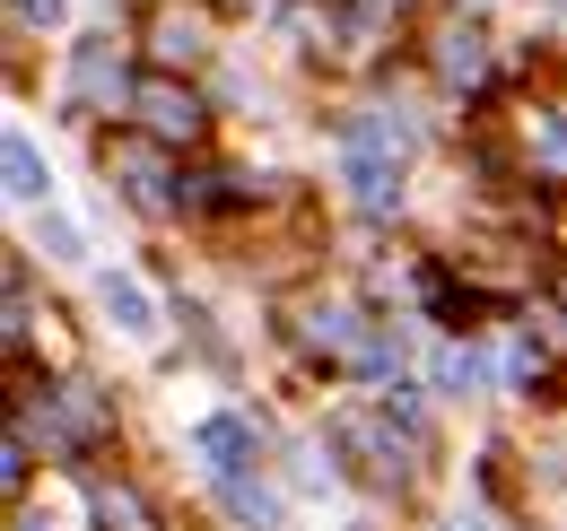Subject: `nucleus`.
<instances>
[{
    "mask_svg": "<svg viewBox=\"0 0 567 531\" xmlns=\"http://www.w3.org/2000/svg\"><path fill=\"white\" fill-rule=\"evenodd\" d=\"M341 175H350L358 209H402V132H384V123H358L341 139Z\"/></svg>",
    "mask_w": 567,
    "mask_h": 531,
    "instance_id": "obj_1",
    "label": "nucleus"
},
{
    "mask_svg": "<svg viewBox=\"0 0 567 531\" xmlns=\"http://www.w3.org/2000/svg\"><path fill=\"white\" fill-rule=\"evenodd\" d=\"M184 445H193V462L210 470V479H227V470H254V418H245V409H210V418H202Z\"/></svg>",
    "mask_w": 567,
    "mask_h": 531,
    "instance_id": "obj_2",
    "label": "nucleus"
},
{
    "mask_svg": "<svg viewBox=\"0 0 567 531\" xmlns=\"http://www.w3.org/2000/svg\"><path fill=\"white\" fill-rule=\"evenodd\" d=\"M96 305H105V323L123 340H157V296H148V279L141 270H96Z\"/></svg>",
    "mask_w": 567,
    "mask_h": 531,
    "instance_id": "obj_3",
    "label": "nucleus"
},
{
    "mask_svg": "<svg viewBox=\"0 0 567 531\" xmlns=\"http://www.w3.org/2000/svg\"><path fill=\"white\" fill-rule=\"evenodd\" d=\"M0 184H9V209H53V166L27 132H0Z\"/></svg>",
    "mask_w": 567,
    "mask_h": 531,
    "instance_id": "obj_4",
    "label": "nucleus"
},
{
    "mask_svg": "<svg viewBox=\"0 0 567 531\" xmlns=\"http://www.w3.org/2000/svg\"><path fill=\"white\" fill-rule=\"evenodd\" d=\"M132 114H141L157 139H193L202 132V96H184L175 79H141V87H132Z\"/></svg>",
    "mask_w": 567,
    "mask_h": 531,
    "instance_id": "obj_5",
    "label": "nucleus"
},
{
    "mask_svg": "<svg viewBox=\"0 0 567 531\" xmlns=\"http://www.w3.org/2000/svg\"><path fill=\"white\" fill-rule=\"evenodd\" d=\"M218 506H227L236 523H254V531H280V514H288V506L262 488V479H254V470H227V479H218Z\"/></svg>",
    "mask_w": 567,
    "mask_h": 531,
    "instance_id": "obj_6",
    "label": "nucleus"
},
{
    "mask_svg": "<svg viewBox=\"0 0 567 531\" xmlns=\"http://www.w3.org/2000/svg\"><path fill=\"white\" fill-rule=\"evenodd\" d=\"M436 70H445V87H481V79H489V53H481V35H472V27H454V35L436 44Z\"/></svg>",
    "mask_w": 567,
    "mask_h": 531,
    "instance_id": "obj_7",
    "label": "nucleus"
},
{
    "mask_svg": "<svg viewBox=\"0 0 567 531\" xmlns=\"http://www.w3.org/2000/svg\"><path fill=\"white\" fill-rule=\"evenodd\" d=\"M427 375H436V393H472V384H481V357H472L463 340H445V348L427 357Z\"/></svg>",
    "mask_w": 567,
    "mask_h": 531,
    "instance_id": "obj_8",
    "label": "nucleus"
},
{
    "mask_svg": "<svg viewBox=\"0 0 567 531\" xmlns=\"http://www.w3.org/2000/svg\"><path fill=\"white\" fill-rule=\"evenodd\" d=\"M79 96H123V62H114V44H87V53H79Z\"/></svg>",
    "mask_w": 567,
    "mask_h": 531,
    "instance_id": "obj_9",
    "label": "nucleus"
},
{
    "mask_svg": "<svg viewBox=\"0 0 567 531\" xmlns=\"http://www.w3.org/2000/svg\"><path fill=\"white\" fill-rule=\"evenodd\" d=\"M96 514H105V531H148V506L132 488H96Z\"/></svg>",
    "mask_w": 567,
    "mask_h": 531,
    "instance_id": "obj_10",
    "label": "nucleus"
},
{
    "mask_svg": "<svg viewBox=\"0 0 567 531\" xmlns=\"http://www.w3.org/2000/svg\"><path fill=\"white\" fill-rule=\"evenodd\" d=\"M350 357L367 366V375H402V340H384V332H367V340L350 348Z\"/></svg>",
    "mask_w": 567,
    "mask_h": 531,
    "instance_id": "obj_11",
    "label": "nucleus"
},
{
    "mask_svg": "<svg viewBox=\"0 0 567 531\" xmlns=\"http://www.w3.org/2000/svg\"><path fill=\"white\" fill-rule=\"evenodd\" d=\"M35 227H44V244H53L62 262H79V227H71V218H53V209H35Z\"/></svg>",
    "mask_w": 567,
    "mask_h": 531,
    "instance_id": "obj_12",
    "label": "nucleus"
},
{
    "mask_svg": "<svg viewBox=\"0 0 567 531\" xmlns=\"http://www.w3.org/2000/svg\"><path fill=\"white\" fill-rule=\"evenodd\" d=\"M9 9H18L27 27H62V9H71V0H9Z\"/></svg>",
    "mask_w": 567,
    "mask_h": 531,
    "instance_id": "obj_13",
    "label": "nucleus"
},
{
    "mask_svg": "<svg viewBox=\"0 0 567 531\" xmlns=\"http://www.w3.org/2000/svg\"><path fill=\"white\" fill-rule=\"evenodd\" d=\"M157 53H166V62H175V53H193V27H184V18H166V27H157Z\"/></svg>",
    "mask_w": 567,
    "mask_h": 531,
    "instance_id": "obj_14",
    "label": "nucleus"
},
{
    "mask_svg": "<svg viewBox=\"0 0 567 531\" xmlns=\"http://www.w3.org/2000/svg\"><path fill=\"white\" fill-rule=\"evenodd\" d=\"M542 148H550V157H559V166H567V123H559V114L542 123Z\"/></svg>",
    "mask_w": 567,
    "mask_h": 531,
    "instance_id": "obj_15",
    "label": "nucleus"
},
{
    "mask_svg": "<svg viewBox=\"0 0 567 531\" xmlns=\"http://www.w3.org/2000/svg\"><path fill=\"white\" fill-rule=\"evenodd\" d=\"M445 531H489V523H481V514H454V523H445Z\"/></svg>",
    "mask_w": 567,
    "mask_h": 531,
    "instance_id": "obj_16",
    "label": "nucleus"
},
{
    "mask_svg": "<svg viewBox=\"0 0 567 531\" xmlns=\"http://www.w3.org/2000/svg\"><path fill=\"white\" fill-rule=\"evenodd\" d=\"M18 531H44V523H18Z\"/></svg>",
    "mask_w": 567,
    "mask_h": 531,
    "instance_id": "obj_17",
    "label": "nucleus"
}]
</instances>
